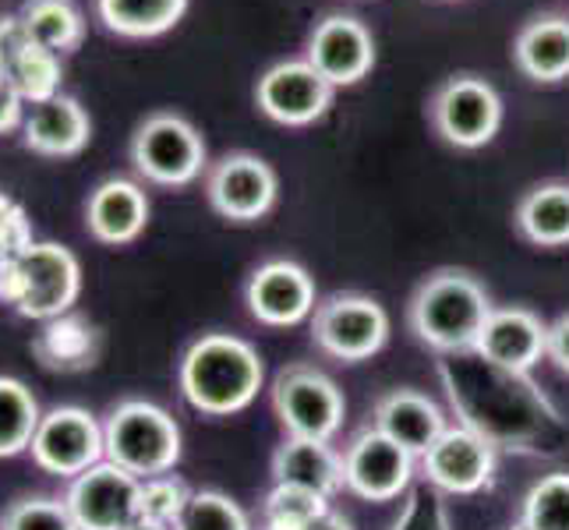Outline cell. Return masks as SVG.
Wrapping results in <instances>:
<instances>
[{"label": "cell", "mask_w": 569, "mask_h": 530, "mask_svg": "<svg viewBox=\"0 0 569 530\" xmlns=\"http://www.w3.org/2000/svg\"><path fill=\"white\" fill-rule=\"evenodd\" d=\"M439 379L457 424L478 431L499 453L541 457L569 442L566 418L531 376L485 361L478 350H460L442 353Z\"/></svg>", "instance_id": "cell-1"}, {"label": "cell", "mask_w": 569, "mask_h": 530, "mask_svg": "<svg viewBox=\"0 0 569 530\" xmlns=\"http://www.w3.org/2000/svg\"><path fill=\"white\" fill-rule=\"evenodd\" d=\"M266 382L262 353L230 332H206L178 364V389L191 410L206 418H230L254 403Z\"/></svg>", "instance_id": "cell-2"}, {"label": "cell", "mask_w": 569, "mask_h": 530, "mask_svg": "<svg viewBox=\"0 0 569 530\" xmlns=\"http://www.w3.org/2000/svg\"><path fill=\"white\" fill-rule=\"evenodd\" d=\"M492 298L485 283L467 269H436L425 277L407 304L410 332L436 353L475 350L492 316Z\"/></svg>", "instance_id": "cell-3"}, {"label": "cell", "mask_w": 569, "mask_h": 530, "mask_svg": "<svg viewBox=\"0 0 569 530\" xmlns=\"http://www.w3.org/2000/svg\"><path fill=\"white\" fill-rule=\"evenodd\" d=\"M82 293V266L74 251L57 241H32L0 266V304L32 322L68 316Z\"/></svg>", "instance_id": "cell-4"}, {"label": "cell", "mask_w": 569, "mask_h": 530, "mask_svg": "<svg viewBox=\"0 0 569 530\" xmlns=\"http://www.w3.org/2000/svg\"><path fill=\"white\" fill-rule=\"evenodd\" d=\"M107 460L134 478H160L181 463V424L149 400H121L103 421Z\"/></svg>", "instance_id": "cell-5"}, {"label": "cell", "mask_w": 569, "mask_h": 530, "mask_svg": "<svg viewBox=\"0 0 569 530\" xmlns=\"http://www.w3.org/2000/svg\"><path fill=\"white\" fill-rule=\"evenodd\" d=\"M131 167L160 188H188L209 170L202 131L173 110H156L131 134Z\"/></svg>", "instance_id": "cell-6"}, {"label": "cell", "mask_w": 569, "mask_h": 530, "mask_svg": "<svg viewBox=\"0 0 569 530\" xmlns=\"http://www.w3.org/2000/svg\"><path fill=\"white\" fill-rule=\"evenodd\" d=\"M428 121L453 149H485L502 128V96L481 74H449L431 92Z\"/></svg>", "instance_id": "cell-7"}, {"label": "cell", "mask_w": 569, "mask_h": 530, "mask_svg": "<svg viewBox=\"0 0 569 530\" xmlns=\"http://www.w3.org/2000/svg\"><path fill=\"white\" fill-rule=\"evenodd\" d=\"M311 340L332 361H368L389 340V311L368 293H329L311 316Z\"/></svg>", "instance_id": "cell-8"}, {"label": "cell", "mask_w": 569, "mask_h": 530, "mask_svg": "<svg viewBox=\"0 0 569 530\" xmlns=\"http://www.w3.org/2000/svg\"><path fill=\"white\" fill-rule=\"evenodd\" d=\"M272 410L287 436L332 442V436L343 428L347 400L326 371L311 364H290L272 379Z\"/></svg>", "instance_id": "cell-9"}, {"label": "cell", "mask_w": 569, "mask_h": 530, "mask_svg": "<svg viewBox=\"0 0 569 530\" xmlns=\"http://www.w3.org/2000/svg\"><path fill=\"white\" fill-rule=\"evenodd\" d=\"M32 463L39 470H47L53 478H68L74 481L78 474H86L89 467L107 460V446H103V424L89 414L86 407H53L39 421L36 436H32Z\"/></svg>", "instance_id": "cell-10"}, {"label": "cell", "mask_w": 569, "mask_h": 530, "mask_svg": "<svg viewBox=\"0 0 569 530\" xmlns=\"http://www.w3.org/2000/svg\"><path fill=\"white\" fill-rule=\"evenodd\" d=\"M206 199L216 216L230 223H254L280 199V177L262 156L227 152L206 173Z\"/></svg>", "instance_id": "cell-11"}, {"label": "cell", "mask_w": 569, "mask_h": 530, "mask_svg": "<svg viewBox=\"0 0 569 530\" xmlns=\"http://www.w3.org/2000/svg\"><path fill=\"white\" fill-rule=\"evenodd\" d=\"M415 460L400 442L368 424L343 446V488L365 502H392L410 492Z\"/></svg>", "instance_id": "cell-12"}, {"label": "cell", "mask_w": 569, "mask_h": 530, "mask_svg": "<svg viewBox=\"0 0 569 530\" xmlns=\"http://www.w3.org/2000/svg\"><path fill=\"white\" fill-rule=\"evenodd\" d=\"M499 449L463 424H449L421 457L425 484L442 496H478L496 478Z\"/></svg>", "instance_id": "cell-13"}, {"label": "cell", "mask_w": 569, "mask_h": 530, "mask_svg": "<svg viewBox=\"0 0 569 530\" xmlns=\"http://www.w3.org/2000/svg\"><path fill=\"white\" fill-rule=\"evenodd\" d=\"M332 96L337 89L308 61H280L266 68L254 82V107L283 128H308L322 121L332 107Z\"/></svg>", "instance_id": "cell-14"}, {"label": "cell", "mask_w": 569, "mask_h": 530, "mask_svg": "<svg viewBox=\"0 0 569 530\" xmlns=\"http://www.w3.org/2000/svg\"><path fill=\"white\" fill-rule=\"evenodd\" d=\"M244 304L254 322H262L269 329H290L311 322L319 308V290L301 262L269 259L248 277Z\"/></svg>", "instance_id": "cell-15"}, {"label": "cell", "mask_w": 569, "mask_h": 530, "mask_svg": "<svg viewBox=\"0 0 569 530\" xmlns=\"http://www.w3.org/2000/svg\"><path fill=\"white\" fill-rule=\"evenodd\" d=\"M139 492H142V478H134L124 467L103 460L68 484L64 502L78 530H124L139 517Z\"/></svg>", "instance_id": "cell-16"}, {"label": "cell", "mask_w": 569, "mask_h": 530, "mask_svg": "<svg viewBox=\"0 0 569 530\" xmlns=\"http://www.w3.org/2000/svg\"><path fill=\"white\" fill-rule=\"evenodd\" d=\"M305 61L316 68L332 89L358 86L376 68V39L371 29L355 14L332 11L319 18L308 36Z\"/></svg>", "instance_id": "cell-17"}, {"label": "cell", "mask_w": 569, "mask_h": 530, "mask_svg": "<svg viewBox=\"0 0 569 530\" xmlns=\"http://www.w3.org/2000/svg\"><path fill=\"white\" fill-rule=\"evenodd\" d=\"M0 68H4V78L18 89V96L32 107L53 100L64 82L61 53L39 47L26 32L18 11L0 14Z\"/></svg>", "instance_id": "cell-18"}, {"label": "cell", "mask_w": 569, "mask_h": 530, "mask_svg": "<svg viewBox=\"0 0 569 530\" xmlns=\"http://www.w3.org/2000/svg\"><path fill=\"white\" fill-rule=\"evenodd\" d=\"M149 194L139 181L128 177H107L86 199V230L92 241L107 248L134 244L149 227Z\"/></svg>", "instance_id": "cell-19"}, {"label": "cell", "mask_w": 569, "mask_h": 530, "mask_svg": "<svg viewBox=\"0 0 569 530\" xmlns=\"http://www.w3.org/2000/svg\"><path fill=\"white\" fill-rule=\"evenodd\" d=\"M475 350L499 368L531 376V368L548 358V322H541L538 311L523 304L492 308Z\"/></svg>", "instance_id": "cell-20"}, {"label": "cell", "mask_w": 569, "mask_h": 530, "mask_svg": "<svg viewBox=\"0 0 569 530\" xmlns=\"http://www.w3.org/2000/svg\"><path fill=\"white\" fill-rule=\"evenodd\" d=\"M371 428H379L382 436L400 442L410 457H425L428 446L436 442L446 424V410L425 397L418 389H389L371 407Z\"/></svg>", "instance_id": "cell-21"}, {"label": "cell", "mask_w": 569, "mask_h": 530, "mask_svg": "<svg viewBox=\"0 0 569 530\" xmlns=\"http://www.w3.org/2000/svg\"><path fill=\"white\" fill-rule=\"evenodd\" d=\"M92 139V117L89 110L68 92H57L53 100L36 103L26 113L22 146L47 160H68L78 156Z\"/></svg>", "instance_id": "cell-22"}, {"label": "cell", "mask_w": 569, "mask_h": 530, "mask_svg": "<svg viewBox=\"0 0 569 530\" xmlns=\"http://www.w3.org/2000/svg\"><path fill=\"white\" fill-rule=\"evenodd\" d=\"M272 481L311 488L326 499L343 492V453L319 439L287 436L272 453Z\"/></svg>", "instance_id": "cell-23"}, {"label": "cell", "mask_w": 569, "mask_h": 530, "mask_svg": "<svg viewBox=\"0 0 569 530\" xmlns=\"http://www.w3.org/2000/svg\"><path fill=\"white\" fill-rule=\"evenodd\" d=\"M513 64L541 86H556L569 78V18L538 14L523 22L513 39Z\"/></svg>", "instance_id": "cell-24"}, {"label": "cell", "mask_w": 569, "mask_h": 530, "mask_svg": "<svg viewBox=\"0 0 569 530\" xmlns=\"http://www.w3.org/2000/svg\"><path fill=\"white\" fill-rule=\"evenodd\" d=\"M32 358L39 368L57 371V376H74L86 371L100 358V332L82 316H57L43 322V329L32 337Z\"/></svg>", "instance_id": "cell-25"}, {"label": "cell", "mask_w": 569, "mask_h": 530, "mask_svg": "<svg viewBox=\"0 0 569 530\" xmlns=\"http://www.w3.org/2000/svg\"><path fill=\"white\" fill-rule=\"evenodd\" d=\"M96 22L121 39H156L178 29L188 0H92Z\"/></svg>", "instance_id": "cell-26"}, {"label": "cell", "mask_w": 569, "mask_h": 530, "mask_svg": "<svg viewBox=\"0 0 569 530\" xmlns=\"http://www.w3.org/2000/svg\"><path fill=\"white\" fill-rule=\"evenodd\" d=\"M513 223L523 241L538 248H566L569 244V184L545 181L523 191L517 202Z\"/></svg>", "instance_id": "cell-27"}, {"label": "cell", "mask_w": 569, "mask_h": 530, "mask_svg": "<svg viewBox=\"0 0 569 530\" xmlns=\"http://www.w3.org/2000/svg\"><path fill=\"white\" fill-rule=\"evenodd\" d=\"M26 32L53 53H74L86 39V14L78 0H22L18 8Z\"/></svg>", "instance_id": "cell-28"}, {"label": "cell", "mask_w": 569, "mask_h": 530, "mask_svg": "<svg viewBox=\"0 0 569 530\" xmlns=\"http://www.w3.org/2000/svg\"><path fill=\"white\" fill-rule=\"evenodd\" d=\"M39 421H43V410L32 389L22 379L0 376V460L29 453Z\"/></svg>", "instance_id": "cell-29"}, {"label": "cell", "mask_w": 569, "mask_h": 530, "mask_svg": "<svg viewBox=\"0 0 569 530\" xmlns=\"http://www.w3.org/2000/svg\"><path fill=\"white\" fill-rule=\"evenodd\" d=\"M517 523L527 530H569V470H552L527 488Z\"/></svg>", "instance_id": "cell-30"}, {"label": "cell", "mask_w": 569, "mask_h": 530, "mask_svg": "<svg viewBox=\"0 0 569 530\" xmlns=\"http://www.w3.org/2000/svg\"><path fill=\"white\" fill-rule=\"evenodd\" d=\"M329 506L326 496L298 484H272L262 502V530H308Z\"/></svg>", "instance_id": "cell-31"}, {"label": "cell", "mask_w": 569, "mask_h": 530, "mask_svg": "<svg viewBox=\"0 0 569 530\" xmlns=\"http://www.w3.org/2000/svg\"><path fill=\"white\" fill-rule=\"evenodd\" d=\"M173 530H251V520L230 496L216 492V488H202V492H191Z\"/></svg>", "instance_id": "cell-32"}, {"label": "cell", "mask_w": 569, "mask_h": 530, "mask_svg": "<svg viewBox=\"0 0 569 530\" xmlns=\"http://www.w3.org/2000/svg\"><path fill=\"white\" fill-rule=\"evenodd\" d=\"M0 530H78V523L64 499L18 496L0 517Z\"/></svg>", "instance_id": "cell-33"}, {"label": "cell", "mask_w": 569, "mask_h": 530, "mask_svg": "<svg viewBox=\"0 0 569 530\" xmlns=\"http://www.w3.org/2000/svg\"><path fill=\"white\" fill-rule=\"evenodd\" d=\"M191 499V488L173 478V474H160V478H146L142 492H139V517L146 520H160V523H178L184 506Z\"/></svg>", "instance_id": "cell-34"}, {"label": "cell", "mask_w": 569, "mask_h": 530, "mask_svg": "<svg viewBox=\"0 0 569 530\" xmlns=\"http://www.w3.org/2000/svg\"><path fill=\"white\" fill-rule=\"evenodd\" d=\"M389 530H453V520H449L442 492H436L431 484L410 488Z\"/></svg>", "instance_id": "cell-35"}, {"label": "cell", "mask_w": 569, "mask_h": 530, "mask_svg": "<svg viewBox=\"0 0 569 530\" xmlns=\"http://www.w3.org/2000/svg\"><path fill=\"white\" fill-rule=\"evenodd\" d=\"M32 220L29 212L18 206L11 194L0 191V266L11 262L18 251H26L32 244Z\"/></svg>", "instance_id": "cell-36"}, {"label": "cell", "mask_w": 569, "mask_h": 530, "mask_svg": "<svg viewBox=\"0 0 569 530\" xmlns=\"http://www.w3.org/2000/svg\"><path fill=\"white\" fill-rule=\"evenodd\" d=\"M22 124H26V100L18 96V89L8 78H0V134L22 131Z\"/></svg>", "instance_id": "cell-37"}, {"label": "cell", "mask_w": 569, "mask_h": 530, "mask_svg": "<svg viewBox=\"0 0 569 530\" xmlns=\"http://www.w3.org/2000/svg\"><path fill=\"white\" fill-rule=\"evenodd\" d=\"M548 361L569 376V311L548 326Z\"/></svg>", "instance_id": "cell-38"}, {"label": "cell", "mask_w": 569, "mask_h": 530, "mask_svg": "<svg viewBox=\"0 0 569 530\" xmlns=\"http://www.w3.org/2000/svg\"><path fill=\"white\" fill-rule=\"evenodd\" d=\"M308 530H355V523H350L343 513H337V509H326V513L311 523Z\"/></svg>", "instance_id": "cell-39"}, {"label": "cell", "mask_w": 569, "mask_h": 530, "mask_svg": "<svg viewBox=\"0 0 569 530\" xmlns=\"http://www.w3.org/2000/svg\"><path fill=\"white\" fill-rule=\"evenodd\" d=\"M124 530H173L170 523H160V520H146V517H134Z\"/></svg>", "instance_id": "cell-40"}, {"label": "cell", "mask_w": 569, "mask_h": 530, "mask_svg": "<svg viewBox=\"0 0 569 530\" xmlns=\"http://www.w3.org/2000/svg\"><path fill=\"white\" fill-rule=\"evenodd\" d=\"M506 530H527V527H520V523H513V527H506Z\"/></svg>", "instance_id": "cell-41"}, {"label": "cell", "mask_w": 569, "mask_h": 530, "mask_svg": "<svg viewBox=\"0 0 569 530\" xmlns=\"http://www.w3.org/2000/svg\"><path fill=\"white\" fill-rule=\"evenodd\" d=\"M0 78H4V68H0Z\"/></svg>", "instance_id": "cell-42"}]
</instances>
